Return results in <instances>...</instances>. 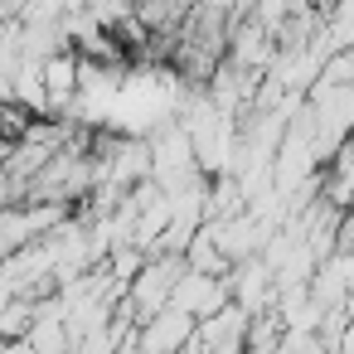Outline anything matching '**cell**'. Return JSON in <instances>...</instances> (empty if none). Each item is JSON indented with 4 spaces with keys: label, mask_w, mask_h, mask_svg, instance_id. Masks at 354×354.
Here are the masks:
<instances>
[{
    "label": "cell",
    "mask_w": 354,
    "mask_h": 354,
    "mask_svg": "<svg viewBox=\"0 0 354 354\" xmlns=\"http://www.w3.org/2000/svg\"><path fill=\"white\" fill-rule=\"evenodd\" d=\"M170 306H175V310H185V315H194V320L204 325V320H214L218 310H228V306H233L228 277L185 272V277H180V286H175V301H170Z\"/></svg>",
    "instance_id": "6da1fadb"
},
{
    "label": "cell",
    "mask_w": 354,
    "mask_h": 354,
    "mask_svg": "<svg viewBox=\"0 0 354 354\" xmlns=\"http://www.w3.org/2000/svg\"><path fill=\"white\" fill-rule=\"evenodd\" d=\"M194 339H199V320L185 315V310H175V306L160 310V315H151V320L136 330L141 354H185Z\"/></svg>",
    "instance_id": "7a4b0ae2"
},
{
    "label": "cell",
    "mask_w": 354,
    "mask_h": 354,
    "mask_svg": "<svg viewBox=\"0 0 354 354\" xmlns=\"http://www.w3.org/2000/svg\"><path fill=\"white\" fill-rule=\"evenodd\" d=\"M228 291H233V306L248 310L252 320L267 315V310H277V281H272V272H267L262 257L233 267V272H228Z\"/></svg>",
    "instance_id": "3957f363"
},
{
    "label": "cell",
    "mask_w": 354,
    "mask_h": 354,
    "mask_svg": "<svg viewBox=\"0 0 354 354\" xmlns=\"http://www.w3.org/2000/svg\"><path fill=\"white\" fill-rule=\"evenodd\" d=\"M25 349H30V354H73L68 315H64V301H59V296L35 301V330H30Z\"/></svg>",
    "instance_id": "277c9868"
},
{
    "label": "cell",
    "mask_w": 354,
    "mask_h": 354,
    "mask_svg": "<svg viewBox=\"0 0 354 354\" xmlns=\"http://www.w3.org/2000/svg\"><path fill=\"white\" fill-rule=\"evenodd\" d=\"M248 335H252V315L238 310V306H228V310H218L214 320L199 325V344L214 349V354H248Z\"/></svg>",
    "instance_id": "5b68a950"
},
{
    "label": "cell",
    "mask_w": 354,
    "mask_h": 354,
    "mask_svg": "<svg viewBox=\"0 0 354 354\" xmlns=\"http://www.w3.org/2000/svg\"><path fill=\"white\" fill-rule=\"evenodd\" d=\"M44 88H49V117L73 107L78 102V88H83V59L78 54H54L44 64Z\"/></svg>",
    "instance_id": "8992f818"
},
{
    "label": "cell",
    "mask_w": 354,
    "mask_h": 354,
    "mask_svg": "<svg viewBox=\"0 0 354 354\" xmlns=\"http://www.w3.org/2000/svg\"><path fill=\"white\" fill-rule=\"evenodd\" d=\"M15 102L35 117H49V88H44V64L39 59H20L15 68Z\"/></svg>",
    "instance_id": "52a82bcc"
},
{
    "label": "cell",
    "mask_w": 354,
    "mask_h": 354,
    "mask_svg": "<svg viewBox=\"0 0 354 354\" xmlns=\"http://www.w3.org/2000/svg\"><path fill=\"white\" fill-rule=\"evenodd\" d=\"M185 262H189V272H204V277H223V272H228V257L214 248V238H209V233H199V238L189 243Z\"/></svg>",
    "instance_id": "ba28073f"
},
{
    "label": "cell",
    "mask_w": 354,
    "mask_h": 354,
    "mask_svg": "<svg viewBox=\"0 0 354 354\" xmlns=\"http://www.w3.org/2000/svg\"><path fill=\"white\" fill-rule=\"evenodd\" d=\"M0 354H30V349H25V339H15V344H0Z\"/></svg>",
    "instance_id": "9c48e42d"
},
{
    "label": "cell",
    "mask_w": 354,
    "mask_h": 354,
    "mask_svg": "<svg viewBox=\"0 0 354 354\" xmlns=\"http://www.w3.org/2000/svg\"><path fill=\"white\" fill-rule=\"evenodd\" d=\"M185 354H214V349H204V344H199V339H194V344H189V349H185Z\"/></svg>",
    "instance_id": "30bf717a"
}]
</instances>
